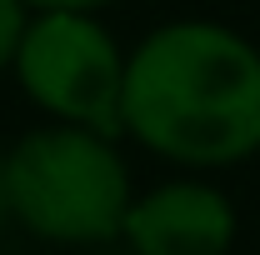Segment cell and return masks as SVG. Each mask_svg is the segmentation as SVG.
<instances>
[{"label":"cell","mask_w":260,"mask_h":255,"mask_svg":"<svg viewBox=\"0 0 260 255\" xmlns=\"http://www.w3.org/2000/svg\"><path fill=\"white\" fill-rule=\"evenodd\" d=\"M135 175L120 135L95 125L45 120L5 150L10 220L65 250H105L120 240Z\"/></svg>","instance_id":"obj_2"},{"label":"cell","mask_w":260,"mask_h":255,"mask_svg":"<svg viewBox=\"0 0 260 255\" xmlns=\"http://www.w3.org/2000/svg\"><path fill=\"white\" fill-rule=\"evenodd\" d=\"M10 220V200H5V150H0V225Z\"/></svg>","instance_id":"obj_7"},{"label":"cell","mask_w":260,"mask_h":255,"mask_svg":"<svg viewBox=\"0 0 260 255\" xmlns=\"http://www.w3.org/2000/svg\"><path fill=\"white\" fill-rule=\"evenodd\" d=\"M15 85L45 120L115 130L125 45L95 10H30L25 35L10 60Z\"/></svg>","instance_id":"obj_3"},{"label":"cell","mask_w":260,"mask_h":255,"mask_svg":"<svg viewBox=\"0 0 260 255\" xmlns=\"http://www.w3.org/2000/svg\"><path fill=\"white\" fill-rule=\"evenodd\" d=\"M120 140L175 170H235L260 155V45L215 15H170L125 45Z\"/></svg>","instance_id":"obj_1"},{"label":"cell","mask_w":260,"mask_h":255,"mask_svg":"<svg viewBox=\"0 0 260 255\" xmlns=\"http://www.w3.org/2000/svg\"><path fill=\"white\" fill-rule=\"evenodd\" d=\"M25 20H30V5L25 0H0V75L15 60V45L25 35Z\"/></svg>","instance_id":"obj_5"},{"label":"cell","mask_w":260,"mask_h":255,"mask_svg":"<svg viewBox=\"0 0 260 255\" xmlns=\"http://www.w3.org/2000/svg\"><path fill=\"white\" fill-rule=\"evenodd\" d=\"M30 10H95V15H105V10H115L120 0H25Z\"/></svg>","instance_id":"obj_6"},{"label":"cell","mask_w":260,"mask_h":255,"mask_svg":"<svg viewBox=\"0 0 260 255\" xmlns=\"http://www.w3.org/2000/svg\"><path fill=\"white\" fill-rule=\"evenodd\" d=\"M240 235V210L210 175L180 170L130 195L120 220L125 255H230Z\"/></svg>","instance_id":"obj_4"}]
</instances>
